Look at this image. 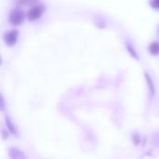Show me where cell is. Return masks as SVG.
<instances>
[{"instance_id": "obj_1", "label": "cell", "mask_w": 159, "mask_h": 159, "mask_svg": "<svg viewBox=\"0 0 159 159\" xmlns=\"http://www.w3.org/2000/svg\"><path fill=\"white\" fill-rule=\"evenodd\" d=\"M23 20H24V13L23 10L20 7L14 8L9 14V22L14 26L20 25L23 22Z\"/></svg>"}, {"instance_id": "obj_2", "label": "cell", "mask_w": 159, "mask_h": 159, "mask_svg": "<svg viewBox=\"0 0 159 159\" xmlns=\"http://www.w3.org/2000/svg\"><path fill=\"white\" fill-rule=\"evenodd\" d=\"M45 9H46L45 7L42 6V5L35 6V7L30 8V9L28 10V12H27V18H28V20H29L30 21H34V20L39 19V18L43 15Z\"/></svg>"}, {"instance_id": "obj_3", "label": "cell", "mask_w": 159, "mask_h": 159, "mask_svg": "<svg viewBox=\"0 0 159 159\" xmlns=\"http://www.w3.org/2000/svg\"><path fill=\"white\" fill-rule=\"evenodd\" d=\"M18 35H19V32L17 30H11L9 32H6L4 34V41L5 43L9 46V47H12L14 46L17 41H18Z\"/></svg>"}, {"instance_id": "obj_4", "label": "cell", "mask_w": 159, "mask_h": 159, "mask_svg": "<svg viewBox=\"0 0 159 159\" xmlns=\"http://www.w3.org/2000/svg\"><path fill=\"white\" fill-rule=\"evenodd\" d=\"M144 75H145V77H146V81H147L148 88H149V90H150V92H151V95L154 96L155 93H156V89H155V86H154L153 80H152L151 76H150L147 73H144Z\"/></svg>"}, {"instance_id": "obj_5", "label": "cell", "mask_w": 159, "mask_h": 159, "mask_svg": "<svg viewBox=\"0 0 159 159\" xmlns=\"http://www.w3.org/2000/svg\"><path fill=\"white\" fill-rule=\"evenodd\" d=\"M149 51L152 55H158L159 54V42L158 41H155L153 43H151V45L149 46Z\"/></svg>"}, {"instance_id": "obj_6", "label": "cell", "mask_w": 159, "mask_h": 159, "mask_svg": "<svg viewBox=\"0 0 159 159\" xmlns=\"http://www.w3.org/2000/svg\"><path fill=\"white\" fill-rule=\"evenodd\" d=\"M127 49H128V51L129 52V54H130L133 58H135L136 60H140V58H139L137 52L135 51V49L132 48V46H131L129 43H127Z\"/></svg>"}, {"instance_id": "obj_7", "label": "cell", "mask_w": 159, "mask_h": 159, "mask_svg": "<svg viewBox=\"0 0 159 159\" xmlns=\"http://www.w3.org/2000/svg\"><path fill=\"white\" fill-rule=\"evenodd\" d=\"M6 124H7V126L8 129H9V130H10V131H11L13 134H16V133H17L16 127H14V126H13L12 122L10 121L9 117H7V116H6Z\"/></svg>"}, {"instance_id": "obj_8", "label": "cell", "mask_w": 159, "mask_h": 159, "mask_svg": "<svg viewBox=\"0 0 159 159\" xmlns=\"http://www.w3.org/2000/svg\"><path fill=\"white\" fill-rule=\"evenodd\" d=\"M36 0H19L20 4V5H23V6H28V5H32L35 2Z\"/></svg>"}, {"instance_id": "obj_9", "label": "cell", "mask_w": 159, "mask_h": 159, "mask_svg": "<svg viewBox=\"0 0 159 159\" xmlns=\"http://www.w3.org/2000/svg\"><path fill=\"white\" fill-rule=\"evenodd\" d=\"M150 5L152 7H154L156 9H159V0H151Z\"/></svg>"}, {"instance_id": "obj_10", "label": "cell", "mask_w": 159, "mask_h": 159, "mask_svg": "<svg viewBox=\"0 0 159 159\" xmlns=\"http://www.w3.org/2000/svg\"><path fill=\"white\" fill-rule=\"evenodd\" d=\"M158 32H159V28H158Z\"/></svg>"}]
</instances>
